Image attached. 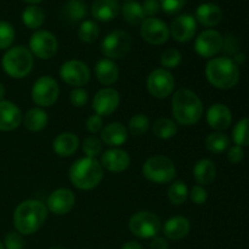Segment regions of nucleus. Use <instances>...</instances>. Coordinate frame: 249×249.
Instances as JSON below:
<instances>
[{
    "mask_svg": "<svg viewBox=\"0 0 249 249\" xmlns=\"http://www.w3.org/2000/svg\"><path fill=\"white\" fill-rule=\"evenodd\" d=\"M48 208L38 199H26L14 212V226L21 235H33L45 223Z\"/></svg>",
    "mask_w": 249,
    "mask_h": 249,
    "instance_id": "obj_1",
    "label": "nucleus"
},
{
    "mask_svg": "<svg viewBox=\"0 0 249 249\" xmlns=\"http://www.w3.org/2000/svg\"><path fill=\"white\" fill-rule=\"evenodd\" d=\"M232 140L235 145L241 147L249 146V118H243L237 122L232 130Z\"/></svg>",
    "mask_w": 249,
    "mask_h": 249,
    "instance_id": "obj_36",
    "label": "nucleus"
},
{
    "mask_svg": "<svg viewBox=\"0 0 249 249\" xmlns=\"http://www.w3.org/2000/svg\"><path fill=\"white\" fill-rule=\"evenodd\" d=\"M191 229L189 219L185 216L177 215L168 219L163 225V233L168 240L180 241L186 237Z\"/></svg>",
    "mask_w": 249,
    "mask_h": 249,
    "instance_id": "obj_21",
    "label": "nucleus"
},
{
    "mask_svg": "<svg viewBox=\"0 0 249 249\" xmlns=\"http://www.w3.org/2000/svg\"><path fill=\"white\" fill-rule=\"evenodd\" d=\"M60 77L66 84L80 88L88 84L91 77L89 66L79 60L66 61L60 67Z\"/></svg>",
    "mask_w": 249,
    "mask_h": 249,
    "instance_id": "obj_12",
    "label": "nucleus"
},
{
    "mask_svg": "<svg viewBox=\"0 0 249 249\" xmlns=\"http://www.w3.org/2000/svg\"><path fill=\"white\" fill-rule=\"evenodd\" d=\"M102 179L104 168L96 158H79L70 168V180L78 190L89 191L95 189L99 186Z\"/></svg>",
    "mask_w": 249,
    "mask_h": 249,
    "instance_id": "obj_4",
    "label": "nucleus"
},
{
    "mask_svg": "<svg viewBox=\"0 0 249 249\" xmlns=\"http://www.w3.org/2000/svg\"><path fill=\"white\" fill-rule=\"evenodd\" d=\"M22 112L14 102L0 101V131L15 130L22 123Z\"/></svg>",
    "mask_w": 249,
    "mask_h": 249,
    "instance_id": "obj_19",
    "label": "nucleus"
},
{
    "mask_svg": "<svg viewBox=\"0 0 249 249\" xmlns=\"http://www.w3.org/2000/svg\"><path fill=\"white\" fill-rule=\"evenodd\" d=\"M0 249H5V247H4V243H2L1 241H0Z\"/></svg>",
    "mask_w": 249,
    "mask_h": 249,
    "instance_id": "obj_52",
    "label": "nucleus"
},
{
    "mask_svg": "<svg viewBox=\"0 0 249 249\" xmlns=\"http://www.w3.org/2000/svg\"><path fill=\"white\" fill-rule=\"evenodd\" d=\"M79 147V139L73 133H61L53 139V150L60 157H70Z\"/></svg>",
    "mask_w": 249,
    "mask_h": 249,
    "instance_id": "obj_26",
    "label": "nucleus"
},
{
    "mask_svg": "<svg viewBox=\"0 0 249 249\" xmlns=\"http://www.w3.org/2000/svg\"><path fill=\"white\" fill-rule=\"evenodd\" d=\"M100 36V27L99 24L91 19H85L80 23L78 28V38L80 41L87 44H91L99 38Z\"/></svg>",
    "mask_w": 249,
    "mask_h": 249,
    "instance_id": "obj_35",
    "label": "nucleus"
},
{
    "mask_svg": "<svg viewBox=\"0 0 249 249\" xmlns=\"http://www.w3.org/2000/svg\"><path fill=\"white\" fill-rule=\"evenodd\" d=\"M153 135L160 140H169L174 138L178 133V125L174 121L167 117H160L156 119L152 125Z\"/></svg>",
    "mask_w": 249,
    "mask_h": 249,
    "instance_id": "obj_30",
    "label": "nucleus"
},
{
    "mask_svg": "<svg viewBox=\"0 0 249 249\" xmlns=\"http://www.w3.org/2000/svg\"><path fill=\"white\" fill-rule=\"evenodd\" d=\"M95 74L102 85L109 87L118 80L119 68L113 60L105 57L97 61L95 65Z\"/></svg>",
    "mask_w": 249,
    "mask_h": 249,
    "instance_id": "obj_24",
    "label": "nucleus"
},
{
    "mask_svg": "<svg viewBox=\"0 0 249 249\" xmlns=\"http://www.w3.org/2000/svg\"><path fill=\"white\" fill-rule=\"evenodd\" d=\"M142 174L148 181L163 185L172 182L177 177L174 162L165 156H152L142 165Z\"/></svg>",
    "mask_w": 249,
    "mask_h": 249,
    "instance_id": "obj_6",
    "label": "nucleus"
},
{
    "mask_svg": "<svg viewBox=\"0 0 249 249\" xmlns=\"http://www.w3.org/2000/svg\"><path fill=\"white\" fill-rule=\"evenodd\" d=\"M126 1H130V0H126Z\"/></svg>",
    "mask_w": 249,
    "mask_h": 249,
    "instance_id": "obj_54",
    "label": "nucleus"
},
{
    "mask_svg": "<svg viewBox=\"0 0 249 249\" xmlns=\"http://www.w3.org/2000/svg\"><path fill=\"white\" fill-rule=\"evenodd\" d=\"M5 249H23L24 248V240L22 238L21 233L17 231H11L5 236L4 240Z\"/></svg>",
    "mask_w": 249,
    "mask_h": 249,
    "instance_id": "obj_42",
    "label": "nucleus"
},
{
    "mask_svg": "<svg viewBox=\"0 0 249 249\" xmlns=\"http://www.w3.org/2000/svg\"><path fill=\"white\" fill-rule=\"evenodd\" d=\"M34 65V56L28 48L17 45L7 49L1 58L4 72L14 79H22L31 73Z\"/></svg>",
    "mask_w": 249,
    "mask_h": 249,
    "instance_id": "obj_5",
    "label": "nucleus"
},
{
    "mask_svg": "<svg viewBox=\"0 0 249 249\" xmlns=\"http://www.w3.org/2000/svg\"><path fill=\"white\" fill-rule=\"evenodd\" d=\"M75 206V195L70 189H57L50 194L46 201V208L55 215H66Z\"/></svg>",
    "mask_w": 249,
    "mask_h": 249,
    "instance_id": "obj_15",
    "label": "nucleus"
},
{
    "mask_svg": "<svg viewBox=\"0 0 249 249\" xmlns=\"http://www.w3.org/2000/svg\"><path fill=\"white\" fill-rule=\"evenodd\" d=\"M129 230L138 238L152 240L162 230V221L152 212L140 211L129 219Z\"/></svg>",
    "mask_w": 249,
    "mask_h": 249,
    "instance_id": "obj_7",
    "label": "nucleus"
},
{
    "mask_svg": "<svg viewBox=\"0 0 249 249\" xmlns=\"http://www.w3.org/2000/svg\"><path fill=\"white\" fill-rule=\"evenodd\" d=\"M85 128L90 134H96L102 130L104 128V119L99 114H91L88 117L87 122H85Z\"/></svg>",
    "mask_w": 249,
    "mask_h": 249,
    "instance_id": "obj_45",
    "label": "nucleus"
},
{
    "mask_svg": "<svg viewBox=\"0 0 249 249\" xmlns=\"http://www.w3.org/2000/svg\"><path fill=\"white\" fill-rule=\"evenodd\" d=\"M121 96L113 88H104L99 90L92 100V109L99 116H109L119 106Z\"/></svg>",
    "mask_w": 249,
    "mask_h": 249,
    "instance_id": "obj_16",
    "label": "nucleus"
},
{
    "mask_svg": "<svg viewBox=\"0 0 249 249\" xmlns=\"http://www.w3.org/2000/svg\"><path fill=\"white\" fill-rule=\"evenodd\" d=\"M128 140V129L119 122L105 125L101 130V141L109 147H119Z\"/></svg>",
    "mask_w": 249,
    "mask_h": 249,
    "instance_id": "obj_22",
    "label": "nucleus"
},
{
    "mask_svg": "<svg viewBox=\"0 0 249 249\" xmlns=\"http://www.w3.org/2000/svg\"><path fill=\"white\" fill-rule=\"evenodd\" d=\"M187 197H189V189L184 181L177 180L170 184L169 189H168V199L170 201V203L174 206H181L186 202Z\"/></svg>",
    "mask_w": 249,
    "mask_h": 249,
    "instance_id": "obj_34",
    "label": "nucleus"
},
{
    "mask_svg": "<svg viewBox=\"0 0 249 249\" xmlns=\"http://www.w3.org/2000/svg\"><path fill=\"white\" fill-rule=\"evenodd\" d=\"M121 249H143V247L139 242H135V241H128V242L122 246Z\"/></svg>",
    "mask_w": 249,
    "mask_h": 249,
    "instance_id": "obj_49",
    "label": "nucleus"
},
{
    "mask_svg": "<svg viewBox=\"0 0 249 249\" xmlns=\"http://www.w3.org/2000/svg\"><path fill=\"white\" fill-rule=\"evenodd\" d=\"M140 36L146 43L152 45H162L169 39V27L162 19L147 17L140 24Z\"/></svg>",
    "mask_w": 249,
    "mask_h": 249,
    "instance_id": "obj_13",
    "label": "nucleus"
},
{
    "mask_svg": "<svg viewBox=\"0 0 249 249\" xmlns=\"http://www.w3.org/2000/svg\"><path fill=\"white\" fill-rule=\"evenodd\" d=\"M82 150L85 153V157L96 158L102 152V141L95 135L88 136L83 141Z\"/></svg>",
    "mask_w": 249,
    "mask_h": 249,
    "instance_id": "obj_39",
    "label": "nucleus"
},
{
    "mask_svg": "<svg viewBox=\"0 0 249 249\" xmlns=\"http://www.w3.org/2000/svg\"><path fill=\"white\" fill-rule=\"evenodd\" d=\"M15 28L6 21H0V50H7L15 40Z\"/></svg>",
    "mask_w": 249,
    "mask_h": 249,
    "instance_id": "obj_40",
    "label": "nucleus"
},
{
    "mask_svg": "<svg viewBox=\"0 0 249 249\" xmlns=\"http://www.w3.org/2000/svg\"><path fill=\"white\" fill-rule=\"evenodd\" d=\"M160 9L167 15H175L181 11L186 5L187 0H158Z\"/></svg>",
    "mask_w": 249,
    "mask_h": 249,
    "instance_id": "obj_41",
    "label": "nucleus"
},
{
    "mask_svg": "<svg viewBox=\"0 0 249 249\" xmlns=\"http://www.w3.org/2000/svg\"><path fill=\"white\" fill-rule=\"evenodd\" d=\"M32 100L36 106L45 108L50 107L57 101L60 95V87L56 79L50 75H41L34 82L32 87Z\"/></svg>",
    "mask_w": 249,
    "mask_h": 249,
    "instance_id": "obj_8",
    "label": "nucleus"
},
{
    "mask_svg": "<svg viewBox=\"0 0 249 249\" xmlns=\"http://www.w3.org/2000/svg\"><path fill=\"white\" fill-rule=\"evenodd\" d=\"M22 21H23L24 26L27 28L38 31V28H40L43 26L44 21H45V12L38 5L27 6L23 10V14H22Z\"/></svg>",
    "mask_w": 249,
    "mask_h": 249,
    "instance_id": "obj_31",
    "label": "nucleus"
},
{
    "mask_svg": "<svg viewBox=\"0 0 249 249\" xmlns=\"http://www.w3.org/2000/svg\"><path fill=\"white\" fill-rule=\"evenodd\" d=\"M121 11L124 21L130 24V26H140L143 19L146 18L141 4L138 1H134V0L126 1L122 6Z\"/></svg>",
    "mask_w": 249,
    "mask_h": 249,
    "instance_id": "obj_29",
    "label": "nucleus"
},
{
    "mask_svg": "<svg viewBox=\"0 0 249 249\" xmlns=\"http://www.w3.org/2000/svg\"><path fill=\"white\" fill-rule=\"evenodd\" d=\"M206 78L216 89L229 90L237 85L240 70L232 58L226 56L212 57L206 65Z\"/></svg>",
    "mask_w": 249,
    "mask_h": 249,
    "instance_id": "obj_3",
    "label": "nucleus"
},
{
    "mask_svg": "<svg viewBox=\"0 0 249 249\" xmlns=\"http://www.w3.org/2000/svg\"><path fill=\"white\" fill-rule=\"evenodd\" d=\"M224 38L215 29H206L195 40V50L201 57L212 58L223 49Z\"/></svg>",
    "mask_w": 249,
    "mask_h": 249,
    "instance_id": "obj_14",
    "label": "nucleus"
},
{
    "mask_svg": "<svg viewBox=\"0 0 249 249\" xmlns=\"http://www.w3.org/2000/svg\"><path fill=\"white\" fill-rule=\"evenodd\" d=\"M121 11L118 0H95L91 5V15L96 21L111 22Z\"/></svg>",
    "mask_w": 249,
    "mask_h": 249,
    "instance_id": "obj_23",
    "label": "nucleus"
},
{
    "mask_svg": "<svg viewBox=\"0 0 249 249\" xmlns=\"http://www.w3.org/2000/svg\"><path fill=\"white\" fill-rule=\"evenodd\" d=\"M4 96H5V88H4V85L0 83V101H2Z\"/></svg>",
    "mask_w": 249,
    "mask_h": 249,
    "instance_id": "obj_50",
    "label": "nucleus"
},
{
    "mask_svg": "<svg viewBox=\"0 0 249 249\" xmlns=\"http://www.w3.org/2000/svg\"><path fill=\"white\" fill-rule=\"evenodd\" d=\"M23 125L32 133H38L46 128L49 122L48 113L41 107H33L22 118Z\"/></svg>",
    "mask_w": 249,
    "mask_h": 249,
    "instance_id": "obj_27",
    "label": "nucleus"
},
{
    "mask_svg": "<svg viewBox=\"0 0 249 249\" xmlns=\"http://www.w3.org/2000/svg\"><path fill=\"white\" fill-rule=\"evenodd\" d=\"M150 128V119L146 114L139 113L130 118L128 124V130L134 136H142Z\"/></svg>",
    "mask_w": 249,
    "mask_h": 249,
    "instance_id": "obj_37",
    "label": "nucleus"
},
{
    "mask_svg": "<svg viewBox=\"0 0 249 249\" xmlns=\"http://www.w3.org/2000/svg\"><path fill=\"white\" fill-rule=\"evenodd\" d=\"M172 112L175 121L181 125H195L203 116V102L196 92L181 88L173 95Z\"/></svg>",
    "mask_w": 249,
    "mask_h": 249,
    "instance_id": "obj_2",
    "label": "nucleus"
},
{
    "mask_svg": "<svg viewBox=\"0 0 249 249\" xmlns=\"http://www.w3.org/2000/svg\"><path fill=\"white\" fill-rule=\"evenodd\" d=\"M130 155L122 148L113 147L105 151L101 155L102 168L111 173H122L130 165Z\"/></svg>",
    "mask_w": 249,
    "mask_h": 249,
    "instance_id": "obj_18",
    "label": "nucleus"
},
{
    "mask_svg": "<svg viewBox=\"0 0 249 249\" xmlns=\"http://www.w3.org/2000/svg\"><path fill=\"white\" fill-rule=\"evenodd\" d=\"M243 158H245V151H243V147L241 146L235 145L231 146L228 151V160L229 162L233 163V164H237V163L242 162Z\"/></svg>",
    "mask_w": 249,
    "mask_h": 249,
    "instance_id": "obj_47",
    "label": "nucleus"
},
{
    "mask_svg": "<svg viewBox=\"0 0 249 249\" xmlns=\"http://www.w3.org/2000/svg\"><path fill=\"white\" fill-rule=\"evenodd\" d=\"M197 31V21L191 15H179L170 24V36L179 43H187L195 36Z\"/></svg>",
    "mask_w": 249,
    "mask_h": 249,
    "instance_id": "obj_17",
    "label": "nucleus"
},
{
    "mask_svg": "<svg viewBox=\"0 0 249 249\" xmlns=\"http://www.w3.org/2000/svg\"><path fill=\"white\" fill-rule=\"evenodd\" d=\"M22 1L28 2V4H32V5H36V4H38V2H41L43 0H22Z\"/></svg>",
    "mask_w": 249,
    "mask_h": 249,
    "instance_id": "obj_51",
    "label": "nucleus"
},
{
    "mask_svg": "<svg viewBox=\"0 0 249 249\" xmlns=\"http://www.w3.org/2000/svg\"><path fill=\"white\" fill-rule=\"evenodd\" d=\"M216 177L215 164L211 160H199L194 167V178L196 180L197 185L206 186L211 185Z\"/></svg>",
    "mask_w": 249,
    "mask_h": 249,
    "instance_id": "obj_28",
    "label": "nucleus"
},
{
    "mask_svg": "<svg viewBox=\"0 0 249 249\" xmlns=\"http://www.w3.org/2000/svg\"><path fill=\"white\" fill-rule=\"evenodd\" d=\"M87 5L82 0H70L63 7L65 17L72 23L75 22H83L84 17L87 16Z\"/></svg>",
    "mask_w": 249,
    "mask_h": 249,
    "instance_id": "obj_33",
    "label": "nucleus"
},
{
    "mask_svg": "<svg viewBox=\"0 0 249 249\" xmlns=\"http://www.w3.org/2000/svg\"><path fill=\"white\" fill-rule=\"evenodd\" d=\"M51 249H63V248H61V247H53V248H51Z\"/></svg>",
    "mask_w": 249,
    "mask_h": 249,
    "instance_id": "obj_53",
    "label": "nucleus"
},
{
    "mask_svg": "<svg viewBox=\"0 0 249 249\" xmlns=\"http://www.w3.org/2000/svg\"><path fill=\"white\" fill-rule=\"evenodd\" d=\"M181 61H182V55L178 49L169 48L160 53V65H162V68H164V70L177 68L178 66L181 63Z\"/></svg>",
    "mask_w": 249,
    "mask_h": 249,
    "instance_id": "obj_38",
    "label": "nucleus"
},
{
    "mask_svg": "<svg viewBox=\"0 0 249 249\" xmlns=\"http://www.w3.org/2000/svg\"><path fill=\"white\" fill-rule=\"evenodd\" d=\"M141 6H142L143 14L147 17H155L162 10L158 0H145Z\"/></svg>",
    "mask_w": 249,
    "mask_h": 249,
    "instance_id": "obj_46",
    "label": "nucleus"
},
{
    "mask_svg": "<svg viewBox=\"0 0 249 249\" xmlns=\"http://www.w3.org/2000/svg\"><path fill=\"white\" fill-rule=\"evenodd\" d=\"M223 19V11L220 7L212 2H206L197 7L196 21L204 27H215Z\"/></svg>",
    "mask_w": 249,
    "mask_h": 249,
    "instance_id": "obj_25",
    "label": "nucleus"
},
{
    "mask_svg": "<svg viewBox=\"0 0 249 249\" xmlns=\"http://www.w3.org/2000/svg\"><path fill=\"white\" fill-rule=\"evenodd\" d=\"M58 41L49 31H36L29 39V51L39 60H50L57 53Z\"/></svg>",
    "mask_w": 249,
    "mask_h": 249,
    "instance_id": "obj_10",
    "label": "nucleus"
},
{
    "mask_svg": "<svg viewBox=\"0 0 249 249\" xmlns=\"http://www.w3.org/2000/svg\"><path fill=\"white\" fill-rule=\"evenodd\" d=\"M88 100H89L88 91L85 89H83V88H74V89L71 91L70 101L74 107L80 108V107L85 106L88 102Z\"/></svg>",
    "mask_w": 249,
    "mask_h": 249,
    "instance_id": "obj_43",
    "label": "nucleus"
},
{
    "mask_svg": "<svg viewBox=\"0 0 249 249\" xmlns=\"http://www.w3.org/2000/svg\"><path fill=\"white\" fill-rule=\"evenodd\" d=\"M147 90L156 99H167L173 94L175 88V78L164 68L153 70L147 77Z\"/></svg>",
    "mask_w": 249,
    "mask_h": 249,
    "instance_id": "obj_11",
    "label": "nucleus"
},
{
    "mask_svg": "<svg viewBox=\"0 0 249 249\" xmlns=\"http://www.w3.org/2000/svg\"><path fill=\"white\" fill-rule=\"evenodd\" d=\"M168 248H169V245H168L167 240L163 237H160V236L153 237L150 243V249H168Z\"/></svg>",
    "mask_w": 249,
    "mask_h": 249,
    "instance_id": "obj_48",
    "label": "nucleus"
},
{
    "mask_svg": "<svg viewBox=\"0 0 249 249\" xmlns=\"http://www.w3.org/2000/svg\"><path fill=\"white\" fill-rule=\"evenodd\" d=\"M207 123L216 131L226 130L232 123V113L224 104H214L207 111Z\"/></svg>",
    "mask_w": 249,
    "mask_h": 249,
    "instance_id": "obj_20",
    "label": "nucleus"
},
{
    "mask_svg": "<svg viewBox=\"0 0 249 249\" xmlns=\"http://www.w3.org/2000/svg\"><path fill=\"white\" fill-rule=\"evenodd\" d=\"M204 143H206V147L209 152L218 155V153L228 150L229 146H230V139L226 134L221 133V131H215V133H212L207 136Z\"/></svg>",
    "mask_w": 249,
    "mask_h": 249,
    "instance_id": "obj_32",
    "label": "nucleus"
},
{
    "mask_svg": "<svg viewBox=\"0 0 249 249\" xmlns=\"http://www.w3.org/2000/svg\"><path fill=\"white\" fill-rule=\"evenodd\" d=\"M131 48V38L126 32L116 29L107 34L101 43V51L109 60H121L125 57Z\"/></svg>",
    "mask_w": 249,
    "mask_h": 249,
    "instance_id": "obj_9",
    "label": "nucleus"
},
{
    "mask_svg": "<svg viewBox=\"0 0 249 249\" xmlns=\"http://www.w3.org/2000/svg\"><path fill=\"white\" fill-rule=\"evenodd\" d=\"M189 196L191 198V201L194 202L197 206H202L207 202L208 199V192L201 185H195L191 189V191H189Z\"/></svg>",
    "mask_w": 249,
    "mask_h": 249,
    "instance_id": "obj_44",
    "label": "nucleus"
}]
</instances>
